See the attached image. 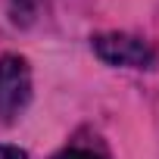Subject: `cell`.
I'll return each instance as SVG.
<instances>
[{"instance_id":"obj_2","label":"cell","mask_w":159,"mask_h":159,"mask_svg":"<svg viewBox=\"0 0 159 159\" xmlns=\"http://www.w3.org/2000/svg\"><path fill=\"white\" fill-rule=\"evenodd\" d=\"M94 53L109 62V66H125V69H150L156 62V50L137 38V34H125V31H109V34H97L94 38Z\"/></svg>"},{"instance_id":"obj_4","label":"cell","mask_w":159,"mask_h":159,"mask_svg":"<svg viewBox=\"0 0 159 159\" xmlns=\"http://www.w3.org/2000/svg\"><path fill=\"white\" fill-rule=\"evenodd\" d=\"M0 159H28V153L25 150H19V147H0Z\"/></svg>"},{"instance_id":"obj_3","label":"cell","mask_w":159,"mask_h":159,"mask_svg":"<svg viewBox=\"0 0 159 159\" xmlns=\"http://www.w3.org/2000/svg\"><path fill=\"white\" fill-rule=\"evenodd\" d=\"M53 159H106L100 150H94V147H66V150H59Z\"/></svg>"},{"instance_id":"obj_1","label":"cell","mask_w":159,"mask_h":159,"mask_svg":"<svg viewBox=\"0 0 159 159\" xmlns=\"http://www.w3.org/2000/svg\"><path fill=\"white\" fill-rule=\"evenodd\" d=\"M31 100V72L28 62L16 53L0 59V122H16Z\"/></svg>"}]
</instances>
